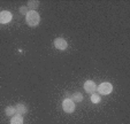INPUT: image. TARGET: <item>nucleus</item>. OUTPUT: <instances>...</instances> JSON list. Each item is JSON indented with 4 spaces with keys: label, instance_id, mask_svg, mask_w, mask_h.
<instances>
[{
    "label": "nucleus",
    "instance_id": "f257e3e1",
    "mask_svg": "<svg viewBox=\"0 0 130 124\" xmlns=\"http://www.w3.org/2000/svg\"><path fill=\"white\" fill-rule=\"evenodd\" d=\"M25 21L30 27H37L40 22V16L36 10H29V13L25 15Z\"/></svg>",
    "mask_w": 130,
    "mask_h": 124
},
{
    "label": "nucleus",
    "instance_id": "f03ea898",
    "mask_svg": "<svg viewBox=\"0 0 130 124\" xmlns=\"http://www.w3.org/2000/svg\"><path fill=\"white\" fill-rule=\"evenodd\" d=\"M97 91L99 92V94L107 95V94H109V93H112V91H113V86H112L110 83L105 82V83H101L99 86H97Z\"/></svg>",
    "mask_w": 130,
    "mask_h": 124
},
{
    "label": "nucleus",
    "instance_id": "7ed1b4c3",
    "mask_svg": "<svg viewBox=\"0 0 130 124\" xmlns=\"http://www.w3.org/2000/svg\"><path fill=\"white\" fill-rule=\"evenodd\" d=\"M75 108H76V106H75V102L73 101L71 99H64L63 101H62V109H63L64 113H68V114H71V113L75 112Z\"/></svg>",
    "mask_w": 130,
    "mask_h": 124
},
{
    "label": "nucleus",
    "instance_id": "20e7f679",
    "mask_svg": "<svg viewBox=\"0 0 130 124\" xmlns=\"http://www.w3.org/2000/svg\"><path fill=\"white\" fill-rule=\"evenodd\" d=\"M12 19H13V15L10 12H8V10H3V12H0V24L9 23Z\"/></svg>",
    "mask_w": 130,
    "mask_h": 124
},
{
    "label": "nucleus",
    "instance_id": "39448f33",
    "mask_svg": "<svg viewBox=\"0 0 130 124\" xmlns=\"http://www.w3.org/2000/svg\"><path fill=\"white\" fill-rule=\"evenodd\" d=\"M54 47L59 51H64L68 47V43L63 38H57L54 39Z\"/></svg>",
    "mask_w": 130,
    "mask_h": 124
},
{
    "label": "nucleus",
    "instance_id": "423d86ee",
    "mask_svg": "<svg viewBox=\"0 0 130 124\" xmlns=\"http://www.w3.org/2000/svg\"><path fill=\"white\" fill-rule=\"evenodd\" d=\"M84 90H85V92L92 94V93H94L97 91V85L94 84L93 80H86L84 83Z\"/></svg>",
    "mask_w": 130,
    "mask_h": 124
},
{
    "label": "nucleus",
    "instance_id": "0eeeda50",
    "mask_svg": "<svg viewBox=\"0 0 130 124\" xmlns=\"http://www.w3.org/2000/svg\"><path fill=\"white\" fill-rule=\"evenodd\" d=\"M15 110H16V114L17 115H24V114H27V113H28L27 106L23 105V103H19V105H16Z\"/></svg>",
    "mask_w": 130,
    "mask_h": 124
},
{
    "label": "nucleus",
    "instance_id": "6e6552de",
    "mask_svg": "<svg viewBox=\"0 0 130 124\" xmlns=\"http://www.w3.org/2000/svg\"><path fill=\"white\" fill-rule=\"evenodd\" d=\"M10 124H23V117L22 115H14L10 119Z\"/></svg>",
    "mask_w": 130,
    "mask_h": 124
},
{
    "label": "nucleus",
    "instance_id": "1a4fd4ad",
    "mask_svg": "<svg viewBox=\"0 0 130 124\" xmlns=\"http://www.w3.org/2000/svg\"><path fill=\"white\" fill-rule=\"evenodd\" d=\"M71 100L74 102H81L83 100V94L81 92H75L73 95H71Z\"/></svg>",
    "mask_w": 130,
    "mask_h": 124
},
{
    "label": "nucleus",
    "instance_id": "9d476101",
    "mask_svg": "<svg viewBox=\"0 0 130 124\" xmlns=\"http://www.w3.org/2000/svg\"><path fill=\"white\" fill-rule=\"evenodd\" d=\"M5 114L7 115V116H14V115H16V110H15L14 107L8 106V107L5 109Z\"/></svg>",
    "mask_w": 130,
    "mask_h": 124
},
{
    "label": "nucleus",
    "instance_id": "9b49d317",
    "mask_svg": "<svg viewBox=\"0 0 130 124\" xmlns=\"http://www.w3.org/2000/svg\"><path fill=\"white\" fill-rule=\"evenodd\" d=\"M38 6H39V1H29L28 3V8H30L31 10H35L36 8H38Z\"/></svg>",
    "mask_w": 130,
    "mask_h": 124
},
{
    "label": "nucleus",
    "instance_id": "f8f14e48",
    "mask_svg": "<svg viewBox=\"0 0 130 124\" xmlns=\"http://www.w3.org/2000/svg\"><path fill=\"white\" fill-rule=\"evenodd\" d=\"M91 101L93 102V103H99V102H100V97H99V94L92 93V94H91Z\"/></svg>",
    "mask_w": 130,
    "mask_h": 124
},
{
    "label": "nucleus",
    "instance_id": "ddd939ff",
    "mask_svg": "<svg viewBox=\"0 0 130 124\" xmlns=\"http://www.w3.org/2000/svg\"><path fill=\"white\" fill-rule=\"evenodd\" d=\"M20 13L21 14L27 15L28 13H29V8H28L27 6H22V7H20Z\"/></svg>",
    "mask_w": 130,
    "mask_h": 124
}]
</instances>
